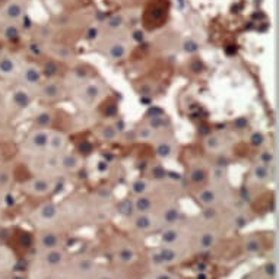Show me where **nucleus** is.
<instances>
[{
    "label": "nucleus",
    "mask_w": 279,
    "mask_h": 279,
    "mask_svg": "<svg viewBox=\"0 0 279 279\" xmlns=\"http://www.w3.org/2000/svg\"><path fill=\"white\" fill-rule=\"evenodd\" d=\"M211 181H212V186H228V179H227V170L224 167H215L212 171H211Z\"/></svg>",
    "instance_id": "obj_24"
},
{
    "label": "nucleus",
    "mask_w": 279,
    "mask_h": 279,
    "mask_svg": "<svg viewBox=\"0 0 279 279\" xmlns=\"http://www.w3.org/2000/svg\"><path fill=\"white\" fill-rule=\"evenodd\" d=\"M266 272H267V275H275V272H276V266L275 264H267L266 266Z\"/></svg>",
    "instance_id": "obj_38"
},
{
    "label": "nucleus",
    "mask_w": 279,
    "mask_h": 279,
    "mask_svg": "<svg viewBox=\"0 0 279 279\" xmlns=\"http://www.w3.org/2000/svg\"><path fill=\"white\" fill-rule=\"evenodd\" d=\"M56 187V179L50 176H43V174H35L30 180H27L22 184V190L35 197H44L49 196Z\"/></svg>",
    "instance_id": "obj_2"
},
{
    "label": "nucleus",
    "mask_w": 279,
    "mask_h": 279,
    "mask_svg": "<svg viewBox=\"0 0 279 279\" xmlns=\"http://www.w3.org/2000/svg\"><path fill=\"white\" fill-rule=\"evenodd\" d=\"M40 244L43 248L46 250H53V248H59L60 246V237L56 232H44L40 237Z\"/></svg>",
    "instance_id": "obj_22"
},
{
    "label": "nucleus",
    "mask_w": 279,
    "mask_h": 279,
    "mask_svg": "<svg viewBox=\"0 0 279 279\" xmlns=\"http://www.w3.org/2000/svg\"><path fill=\"white\" fill-rule=\"evenodd\" d=\"M158 136V131L154 130L152 127H149L148 124L142 126L136 129V137L139 141H144V142H154V139Z\"/></svg>",
    "instance_id": "obj_25"
},
{
    "label": "nucleus",
    "mask_w": 279,
    "mask_h": 279,
    "mask_svg": "<svg viewBox=\"0 0 279 279\" xmlns=\"http://www.w3.org/2000/svg\"><path fill=\"white\" fill-rule=\"evenodd\" d=\"M3 164V154H2V151H0V165Z\"/></svg>",
    "instance_id": "obj_42"
},
{
    "label": "nucleus",
    "mask_w": 279,
    "mask_h": 279,
    "mask_svg": "<svg viewBox=\"0 0 279 279\" xmlns=\"http://www.w3.org/2000/svg\"><path fill=\"white\" fill-rule=\"evenodd\" d=\"M154 147H155V154L160 160H171L177 154V144L174 141V137L163 131L158 133V136L154 139Z\"/></svg>",
    "instance_id": "obj_5"
},
{
    "label": "nucleus",
    "mask_w": 279,
    "mask_h": 279,
    "mask_svg": "<svg viewBox=\"0 0 279 279\" xmlns=\"http://www.w3.org/2000/svg\"><path fill=\"white\" fill-rule=\"evenodd\" d=\"M22 62L12 53L0 54V78L3 79H16L21 70Z\"/></svg>",
    "instance_id": "obj_6"
},
{
    "label": "nucleus",
    "mask_w": 279,
    "mask_h": 279,
    "mask_svg": "<svg viewBox=\"0 0 279 279\" xmlns=\"http://www.w3.org/2000/svg\"><path fill=\"white\" fill-rule=\"evenodd\" d=\"M189 179L193 184H200L206 180V171L202 168V167H193L190 170V174H189Z\"/></svg>",
    "instance_id": "obj_29"
},
{
    "label": "nucleus",
    "mask_w": 279,
    "mask_h": 279,
    "mask_svg": "<svg viewBox=\"0 0 279 279\" xmlns=\"http://www.w3.org/2000/svg\"><path fill=\"white\" fill-rule=\"evenodd\" d=\"M180 237H181V232H180V230H177V228H174L173 225L170 227V228H167L164 232H163V243H165V246H174L179 240H180Z\"/></svg>",
    "instance_id": "obj_26"
},
{
    "label": "nucleus",
    "mask_w": 279,
    "mask_h": 279,
    "mask_svg": "<svg viewBox=\"0 0 279 279\" xmlns=\"http://www.w3.org/2000/svg\"><path fill=\"white\" fill-rule=\"evenodd\" d=\"M179 218H180L179 208L174 206V205H168L161 211V215L158 216V221H161L163 224H167V225H174V224H177Z\"/></svg>",
    "instance_id": "obj_18"
},
{
    "label": "nucleus",
    "mask_w": 279,
    "mask_h": 279,
    "mask_svg": "<svg viewBox=\"0 0 279 279\" xmlns=\"http://www.w3.org/2000/svg\"><path fill=\"white\" fill-rule=\"evenodd\" d=\"M11 264V254L6 248H0V269Z\"/></svg>",
    "instance_id": "obj_36"
},
{
    "label": "nucleus",
    "mask_w": 279,
    "mask_h": 279,
    "mask_svg": "<svg viewBox=\"0 0 279 279\" xmlns=\"http://www.w3.org/2000/svg\"><path fill=\"white\" fill-rule=\"evenodd\" d=\"M157 216H152V212H136L133 216V225L139 231H149L155 227Z\"/></svg>",
    "instance_id": "obj_16"
},
{
    "label": "nucleus",
    "mask_w": 279,
    "mask_h": 279,
    "mask_svg": "<svg viewBox=\"0 0 279 279\" xmlns=\"http://www.w3.org/2000/svg\"><path fill=\"white\" fill-rule=\"evenodd\" d=\"M37 94L41 99L44 101H57L59 98H62L63 89L60 86L59 82L56 81H47L43 82L38 88H37Z\"/></svg>",
    "instance_id": "obj_11"
},
{
    "label": "nucleus",
    "mask_w": 279,
    "mask_h": 279,
    "mask_svg": "<svg viewBox=\"0 0 279 279\" xmlns=\"http://www.w3.org/2000/svg\"><path fill=\"white\" fill-rule=\"evenodd\" d=\"M49 134H50V129H46V127L31 129L24 137V141L21 142V151L31 158L47 154Z\"/></svg>",
    "instance_id": "obj_1"
},
{
    "label": "nucleus",
    "mask_w": 279,
    "mask_h": 279,
    "mask_svg": "<svg viewBox=\"0 0 279 279\" xmlns=\"http://www.w3.org/2000/svg\"><path fill=\"white\" fill-rule=\"evenodd\" d=\"M69 147V139L63 131L51 130L49 134V144H47V154L51 155H60L65 151H67Z\"/></svg>",
    "instance_id": "obj_7"
},
{
    "label": "nucleus",
    "mask_w": 279,
    "mask_h": 279,
    "mask_svg": "<svg viewBox=\"0 0 279 279\" xmlns=\"http://www.w3.org/2000/svg\"><path fill=\"white\" fill-rule=\"evenodd\" d=\"M154 183L147 180V179H137L130 184V190L134 196H142V195H149L152 190Z\"/></svg>",
    "instance_id": "obj_20"
},
{
    "label": "nucleus",
    "mask_w": 279,
    "mask_h": 279,
    "mask_svg": "<svg viewBox=\"0 0 279 279\" xmlns=\"http://www.w3.org/2000/svg\"><path fill=\"white\" fill-rule=\"evenodd\" d=\"M44 260L47 264L50 266H59L63 262V253L59 248H53V250H47Z\"/></svg>",
    "instance_id": "obj_27"
},
{
    "label": "nucleus",
    "mask_w": 279,
    "mask_h": 279,
    "mask_svg": "<svg viewBox=\"0 0 279 279\" xmlns=\"http://www.w3.org/2000/svg\"><path fill=\"white\" fill-rule=\"evenodd\" d=\"M179 251L176 250L174 246H164L161 247L154 256H152V262L155 264H170L179 260Z\"/></svg>",
    "instance_id": "obj_15"
},
{
    "label": "nucleus",
    "mask_w": 279,
    "mask_h": 279,
    "mask_svg": "<svg viewBox=\"0 0 279 279\" xmlns=\"http://www.w3.org/2000/svg\"><path fill=\"white\" fill-rule=\"evenodd\" d=\"M154 279H173V276L168 275V273H160V275H157Z\"/></svg>",
    "instance_id": "obj_39"
},
{
    "label": "nucleus",
    "mask_w": 279,
    "mask_h": 279,
    "mask_svg": "<svg viewBox=\"0 0 279 279\" xmlns=\"http://www.w3.org/2000/svg\"><path fill=\"white\" fill-rule=\"evenodd\" d=\"M2 35L6 41H16L21 37L18 22H5V25L2 27Z\"/></svg>",
    "instance_id": "obj_21"
},
{
    "label": "nucleus",
    "mask_w": 279,
    "mask_h": 279,
    "mask_svg": "<svg viewBox=\"0 0 279 279\" xmlns=\"http://www.w3.org/2000/svg\"><path fill=\"white\" fill-rule=\"evenodd\" d=\"M197 279H206V276H203V275H202V276H199Z\"/></svg>",
    "instance_id": "obj_43"
},
{
    "label": "nucleus",
    "mask_w": 279,
    "mask_h": 279,
    "mask_svg": "<svg viewBox=\"0 0 279 279\" xmlns=\"http://www.w3.org/2000/svg\"><path fill=\"white\" fill-rule=\"evenodd\" d=\"M228 145L227 137L222 134H211L205 141V148L209 152H221Z\"/></svg>",
    "instance_id": "obj_17"
},
{
    "label": "nucleus",
    "mask_w": 279,
    "mask_h": 279,
    "mask_svg": "<svg viewBox=\"0 0 279 279\" xmlns=\"http://www.w3.org/2000/svg\"><path fill=\"white\" fill-rule=\"evenodd\" d=\"M98 279H111V276H110V275H101Z\"/></svg>",
    "instance_id": "obj_40"
},
{
    "label": "nucleus",
    "mask_w": 279,
    "mask_h": 279,
    "mask_svg": "<svg viewBox=\"0 0 279 279\" xmlns=\"http://www.w3.org/2000/svg\"><path fill=\"white\" fill-rule=\"evenodd\" d=\"M117 259L123 263H130L134 260V251L130 247H121L117 253Z\"/></svg>",
    "instance_id": "obj_31"
},
{
    "label": "nucleus",
    "mask_w": 279,
    "mask_h": 279,
    "mask_svg": "<svg viewBox=\"0 0 279 279\" xmlns=\"http://www.w3.org/2000/svg\"><path fill=\"white\" fill-rule=\"evenodd\" d=\"M25 14V5L21 0H9L2 9V16L5 22H18Z\"/></svg>",
    "instance_id": "obj_10"
},
{
    "label": "nucleus",
    "mask_w": 279,
    "mask_h": 279,
    "mask_svg": "<svg viewBox=\"0 0 279 279\" xmlns=\"http://www.w3.org/2000/svg\"><path fill=\"white\" fill-rule=\"evenodd\" d=\"M82 167V158L78 154L65 151L59 155V168L60 173H76Z\"/></svg>",
    "instance_id": "obj_13"
},
{
    "label": "nucleus",
    "mask_w": 279,
    "mask_h": 279,
    "mask_svg": "<svg viewBox=\"0 0 279 279\" xmlns=\"http://www.w3.org/2000/svg\"><path fill=\"white\" fill-rule=\"evenodd\" d=\"M130 51V44L124 40H114L111 43H108L107 49H105V56L111 60V62H118L127 57Z\"/></svg>",
    "instance_id": "obj_9"
},
{
    "label": "nucleus",
    "mask_w": 279,
    "mask_h": 279,
    "mask_svg": "<svg viewBox=\"0 0 279 279\" xmlns=\"http://www.w3.org/2000/svg\"><path fill=\"white\" fill-rule=\"evenodd\" d=\"M264 134L262 131H254L251 136H250V144L256 148H262L264 145Z\"/></svg>",
    "instance_id": "obj_34"
},
{
    "label": "nucleus",
    "mask_w": 279,
    "mask_h": 279,
    "mask_svg": "<svg viewBox=\"0 0 279 279\" xmlns=\"http://www.w3.org/2000/svg\"><path fill=\"white\" fill-rule=\"evenodd\" d=\"M273 165H266L262 163H256L251 170H250V179L251 181H254L256 184H266L272 180L273 171H272Z\"/></svg>",
    "instance_id": "obj_14"
},
{
    "label": "nucleus",
    "mask_w": 279,
    "mask_h": 279,
    "mask_svg": "<svg viewBox=\"0 0 279 279\" xmlns=\"http://www.w3.org/2000/svg\"><path fill=\"white\" fill-rule=\"evenodd\" d=\"M11 279H25L24 276H19V275H15V276H12Z\"/></svg>",
    "instance_id": "obj_41"
},
{
    "label": "nucleus",
    "mask_w": 279,
    "mask_h": 279,
    "mask_svg": "<svg viewBox=\"0 0 279 279\" xmlns=\"http://www.w3.org/2000/svg\"><path fill=\"white\" fill-rule=\"evenodd\" d=\"M117 134H118V131L113 126H104L101 129V131H99V136H101L102 141H108V142L114 141V139L117 137Z\"/></svg>",
    "instance_id": "obj_30"
},
{
    "label": "nucleus",
    "mask_w": 279,
    "mask_h": 279,
    "mask_svg": "<svg viewBox=\"0 0 279 279\" xmlns=\"http://www.w3.org/2000/svg\"><path fill=\"white\" fill-rule=\"evenodd\" d=\"M105 27L111 31V33H115V31H120L123 27H124V19L121 15H113L107 19L105 22Z\"/></svg>",
    "instance_id": "obj_28"
},
{
    "label": "nucleus",
    "mask_w": 279,
    "mask_h": 279,
    "mask_svg": "<svg viewBox=\"0 0 279 279\" xmlns=\"http://www.w3.org/2000/svg\"><path fill=\"white\" fill-rule=\"evenodd\" d=\"M131 203H133L134 212H152L154 209V200L149 195L136 196Z\"/></svg>",
    "instance_id": "obj_19"
},
{
    "label": "nucleus",
    "mask_w": 279,
    "mask_h": 279,
    "mask_svg": "<svg viewBox=\"0 0 279 279\" xmlns=\"http://www.w3.org/2000/svg\"><path fill=\"white\" fill-rule=\"evenodd\" d=\"M215 244V234L208 231V232H203L199 238V246L200 248H211L212 246Z\"/></svg>",
    "instance_id": "obj_32"
},
{
    "label": "nucleus",
    "mask_w": 279,
    "mask_h": 279,
    "mask_svg": "<svg viewBox=\"0 0 279 279\" xmlns=\"http://www.w3.org/2000/svg\"><path fill=\"white\" fill-rule=\"evenodd\" d=\"M59 215H60V208L53 202H47L35 209L34 219L38 224H50V222H54L59 218Z\"/></svg>",
    "instance_id": "obj_8"
},
{
    "label": "nucleus",
    "mask_w": 279,
    "mask_h": 279,
    "mask_svg": "<svg viewBox=\"0 0 279 279\" xmlns=\"http://www.w3.org/2000/svg\"><path fill=\"white\" fill-rule=\"evenodd\" d=\"M259 163L266 164V165H273L275 157H273L272 151H262V152H260V157H259Z\"/></svg>",
    "instance_id": "obj_35"
},
{
    "label": "nucleus",
    "mask_w": 279,
    "mask_h": 279,
    "mask_svg": "<svg viewBox=\"0 0 279 279\" xmlns=\"http://www.w3.org/2000/svg\"><path fill=\"white\" fill-rule=\"evenodd\" d=\"M37 127H46V129H50V124L53 121V117H51V113L49 111H43L37 115Z\"/></svg>",
    "instance_id": "obj_33"
},
{
    "label": "nucleus",
    "mask_w": 279,
    "mask_h": 279,
    "mask_svg": "<svg viewBox=\"0 0 279 279\" xmlns=\"http://www.w3.org/2000/svg\"><path fill=\"white\" fill-rule=\"evenodd\" d=\"M12 170L9 167H6L5 164L0 165V192H6L11 189L12 186Z\"/></svg>",
    "instance_id": "obj_23"
},
{
    "label": "nucleus",
    "mask_w": 279,
    "mask_h": 279,
    "mask_svg": "<svg viewBox=\"0 0 279 279\" xmlns=\"http://www.w3.org/2000/svg\"><path fill=\"white\" fill-rule=\"evenodd\" d=\"M259 250H260V243L257 240H254V238L247 240V243H246V251L247 253H257Z\"/></svg>",
    "instance_id": "obj_37"
},
{
    "label": "nucleus",
    "mask_w": 279,
    "mask_h": 279,
    "mask_svg": "<svg viewBox=\"0 0 279 279\" xmlns=\"http://www.w3.org/2000/svg\"><path fill=\"white\" fill-rule=\"evenodd\" d=\"M34 91L19 85L18 88H15L11 94V102L15 108L18 110H25L34 99V95H33Z\"/></svg>",
    "instance_id": "obj_12"
},
{
    "label": "nucleus",
    "mask_w": 279,
    "mask_h": 279,
    "mask_svg": "<svg viewBox=\"0 0 279 279\" xmlns=\"http://www.w3.org/2000/svg\"><path fill=\"white\" fill-rule=\"evenodd\" d=\"M76 97L79 98L81 102H85L86 105L97 104L104 97V86L95 81H83L79 85Z\"/></svg>",
    "instance_id": "obj_4"
},
{
    "label": "nucleus",
    "mask_w": 279,
    "mask_h": 279,
    "mask_svg": "<svg viewBox=\"0 0 279 279\" xmlns=\"http://www.w3.org/2000/svg\"><path fill=\"white\" fill-rule=\"evenodd\" d=\"M16 79L19 81V85H22L31 91H37V88L43 83L44 75L38 65H35L33 62H22L21 70H19Z\"/></svg>",
    "instance_id": "obj_3"
}]
</instances>
